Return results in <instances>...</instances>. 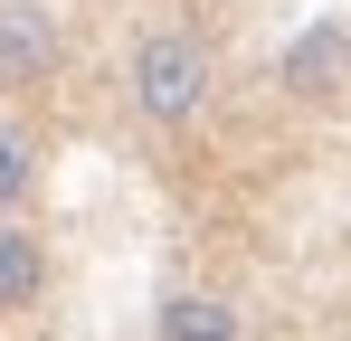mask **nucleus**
Segmentation results:
<instances>
[{"label":"nucleus","instance_id":"nucleus-5","mask_svg":"<svg viewBox=\"0 0 351 341\" xmlns=\"http://www.w3.org/2000/svg\"><path fill=\"white\" fill-rule=\"evenodd\" d=\"M152 341H237V313L219 294H171V303L152 313Z\"/></svg>","mask_w":351,"mask_h":341},{"label":"nucleus","instance_id":"nucleus-3","mask_svg":"<svg viewBox=\"0 0 351 341\" xmlns=\"http://www.w3.org/2000/svg\"><path fill=\"white\" fill-rule=\"evenodd\" d=\"M58 57H66V38H58V10L48 0H0V76L10 86H38Z\"/></svg>","mask_w":351,"mask_h":341},{"label":"nucleus","instance_id":"nucleus-1","mask_svg":"<svg viewBox=\"0 0 351 341\" xmlns=\"http://www.w3.org/2000/svg\"><path fill=\"white\" fill-rule=\"evenodd\" d=\"M209 105V48L190 29H152L133 48V114L143 123H190Z\"/></svg>","mask_w":351,"mask_h":341},{"label":"nucleus","instance_id":"nucleus-2","mask_svg":"<svg viewBox=\"0 0 351 341\" xmlns=\"http://www.w3.org/2000/svg\"><path fill=\"white\" fill-rule=\"evenodd\" d=\"M285 95H304V105H332L351 86V29L342 19H313V29H294V48H285Z\"/></svg>","mask_w":351,"mask_h":341},{"label":"nucleus","instance_id":"nucleus-6","mask_svg":"<svg viewBox=\"0 0 351 341\" xmlns=\"http://www.w3.org/2000/svg\"><path fill=\"white\" fill-rule=\"evenodd\" d=\"M29 190H38V152H29V133H10V123H0V218H10Z\"/></svg>","mask_w":351,"mask_h":341},{"label":"nucleus","instance_id":"nucleus-4","mask_svg":"<svg viewBox=\"0 0 351 341\" xmlns=\"http://www.w3.org/2000/svg\"><path fill=\"white\" fill-rule=\"evenodd\" d=\"M38 294H48V247L0 218V313H29Z\"/></svg>","mask_w":351,"mask_h":341}]
</instances>
